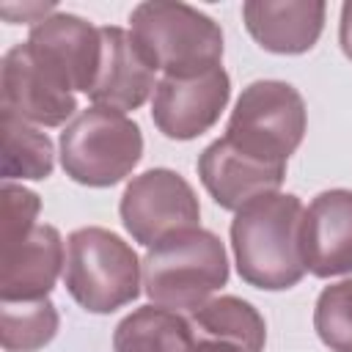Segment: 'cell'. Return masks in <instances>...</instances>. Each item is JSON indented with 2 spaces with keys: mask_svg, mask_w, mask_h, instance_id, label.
Here are the masks:
<instances>
[{
  "mask_svg": "<svg viewBox=\"0 0 352 352\" xmlns=\"http://www.w3.org/2000/svg\"><path fill=\"white\" fill-rule=\"evenodd\" d=\"M302 201L270 192L245 204L231 220V250L239 278L261 292H283L302 280Z\"/></svg>",
  "mask_w": 352,
  "mask_h": 352,
  "instance_id": "cell-1",
  "label": "cell"
},
{
  "mask_svg": "<svg viewBox=\"0 0 352 352\" xmlns=\"http://www.w3.org/2000/svg\"><path fill=\"white\" fill-rule=\"evenodd\" d=\"M228 283V256L220 236L209 228H184L143 256V292L154 305L195 311Z\"/></svg>",
  "mask_w": 352,
  "mask_h": 352,
  "instance_id": "cell-2",
  "label": "cell"
},
{
  "mask_svg": "<svg viewBox=\"0 0 352 352\" xmlns=\"http://www.w3.org/2000/svg\"><path fill=\"white\" fill-rule=\"evenodd\" d=\"M143 261L116 231L85 226L66 239L63 283L88 314H113L140 297Z\"/></svg>",
  "mask_w": 352,
  "mask_h": 352,
  "instance_id": "cell-3",
  "label": "cell"
},
{
  "mask_svg": "<svg viewBox=\"0 0 352 352\" xmlns=\"http://www.w3.org/2000/svg\"><path fill=\"white\" fill-rule=\"evenodd\" d=\"M132 36L165 77H195L223 66L220 25L187 3L148 0L129 14Z\"/></svg>",
  "mask_w": 352,
  "mask_h": 352,
  "instance_id": "cell-4",
  "label": "cell"
},
{
  "mask_svg": "<svg viewBox=\"0 0 352 352\" xmlns=\"http://www.w3.org/2000/svg\"><path fill=\"white\" fill-rule=\"evenodd\" d=\"M58 154L72 182L113 187L138 168L143 157V132L126 113L91 104L63 126Z\"/></svg>",
  "mask_w": 352,
  "mask_h": 352,
  "instance_id": "cell-5",
  "label": "cell"
},
{
  "mask_svg": "<svg viewBox=\"0 0 352 352\" xmlns=\"http://www.w3.org/2000/svg\"><path fill=\"white\" fill-rule=\"evenodd\" d=\"M305 102L294 85L283 80H256L242 88L223 138L258 162L286 168L305 138Z\"/></svg>",
  "mask_w": 352,
  "mask_h": 352,
  "instance_id": "cell-6",
  "label": "cell"
},
{
  "mask_svg": "<svg viewBox=\"0 0 352 352\" xmlns=\"http://www.w3.org/2000/svg\"><path fill=\"white\" fill-rule=\"evenodd\" d=\"M118 214L126 234L143 248L201 226V204L192 184L170 168H148L132 176L124 187Z\"/></svg>",
  "mask_w": 352,
  "mask_h": 352,
  "instance_id": "cell-7",
  "label": "cell"
},
{
  "mask_svg": "<svg viewBox=\"0 0 352 352\" xmlns=\"http://www.w3.org/2000/svg\"><path fill=\"white\" fill-rule=\"evenodd\" d=\"M231 99V77L214 66L195 77H162L151 99V121L170 140L209 132Z\"/></svg>",
  "mask_w": 352,
  "mask_h": 352,
  "instance_id": "cell-8",
  "label": "cell"
},
{
  "mask_svg": "<svg viewBox=\"0 0 352 352\" xmlns=\"http://www.w3.org/2000/svg\"><path fill=\"white\" fill-rule=\"evenodd\" d=\"M0 96L3 110L36 126H63L77 113V96L33 55L28 41L3 55Z\"/></svg>",
  "mask_w": 352,
  "mask_h": 352,
  "instance_id": "cell-9",
  "label": "cell"
},
{
  "mask_svg": "<svg viewBox=\"0 0 352 352\" xmlns=\"http://www.w3.org/2000/svg\"><path fill=\"white\" fill-rule=\"evenodd\" d=\"M28 47L72 94H91L102 63V30L96 25L55 11L30 28Z\"/></svg>",
  "mask_w": 352,
  "mask_h": 352,
  "instance_id": "cell-10",
  "label": "cell"
},
{
  "mask_svg": "<svg viewBox=\"0 0 352 352\" xmlns=\"http://www.w3.org/2000/svg\"><path fill=\"white\" fill-rule=\"evenodd\" d=\"M300 245L311 275L336 278L352 272V190L333 187L308 204Z\"/></svg>",
  "mask_w": 352,
  "mask_h": 352,
  "instance_id": "cell-11",
  "label": "cell"
},
{
  "mask_svg": "<svg viewBox=\"0 0 352 352\" xmlns=\"http://www.w3.org/2000/svg\"><path fill=\"white\" fill-rule=\"evenodd\" d=\"M102 30V63L88 99L110 110H138L157 88V69L135 41L132 30L104 25Z\"/></svg>",
  "mask_w": 352,
  "mask_h": 352,
  "instance_id": "cell-12",
  "label": "cell"
},
{
  "mask_svg": "<svg viewBox=\"0 0 352 352\" xmlns=\"http://www.w3.org/2000/svg\"><path fill=\"white\" fill-rule=\"evenodd\" d=\"M63 267H66V248H63L60 231L50 223H38L19 242L3 245L0 302L50 297Z\"/></svg>",
  "mask_w": 352,
  "mask_h": 352,
  "instance_id": "cell-13",
  "label": "cell"
},
{
  "mask_svg": "<svg viewBox=\"0 0 352 352\" xmlns=\"http://www.w3.org/2000/svg\"><path fill=\"white\" fill-rule=\"evenodd\" d=\"M198 176L220 209L239 212L245 204L280 192L286 179V168H275L258 162L242 151H236L226 138L212 140L198 157Z\"/></svg>",
  "mask_w": 352,
  "mask_h": 352,
  "instance_id": "cell-14",
  "label": "cell"
},
{
  "mask_svg": "<svg viewBox=\"0 0 352 352\" xmlns=\"http://www.w3.org/2000/svg\"><path fill=\"white\" fill-rule=\"evenodd\" d=\"M327 6L322 0H248L242 22L253 41L275 55H302L314 50L324 30Z\"/></svg>",
  "mask_w": 352,
  "mask_h": 352,
  "instance_id": "cell-15",
  "label": "cell"
},
{
  "mask_svg": "<svg viewBox=\"0 0 352 352\" xmlns=\"http://www.w3.org/2000/svg\"><path fill=\"white\" fill-rule=\"evenodd\" d=\"M192 344L190 319L154 302L126 314L113 333V352H190Z\"/></svg>",
  "mask_w": 352,
  "mask_h": 352,
  "instance_id": "cell-16",
  "label": "cell"
},
{
  "mask_svg": "<svg viewBox=\"0 0 352 352\" xmlns=\"http://www.w3.org/2000/svg\"><path fill=\"white\" fill-rule=\"evenodd\" d=\"M190 324L195 336H212V338H226L248 352H264L267 344V324L264 316L256 311L253 302L234 297V294H220L204 302L190 314Z\"/></svg>",
  "mask_w": 352,
  "mask_h": 352,
  "instance_id": "cell-17",
  "label": "cell"
},
{
  "mask_svg": "<svg viewBox=\"0 0 352 352\" xmlns=\"http://www.w3.org/2000/svg\"><path fill=\"white\" fill-rule=\"evenodd\" d=\"M0 135H3V182L30 179L41 182L55 168V146L41 126L28 124L25 118L0 110Z\"/></svg>",
  "mask_w": 352,
  "mask_h": 352,
  "instance_id": "cell-18",
  "label": "cell"
},
{
  "mask_svg": "<svg viewBox=\"0 0 352 352\" xmlns=\"http://www.w3.org/2000/svg\"><path fill=\"white\" fill-rule=\"evenodd\" d=\"M60 327L58 308L50 297L0 302V341L6 352H38Z\"/></svg>",
  "mask_w": 352,
  "mask_h": 352,
  "instance_id": "cell-19",
  "label": "cell"
},
{
  "mask_svg": "<svg viewBox=\"0 0 352 352\" xmlns=\"http://www.w3.org/2000/svg\"><path fill=\"white\" fill-rule=\"evenodd\" d=\"M314 330L330 352H352V278L319 292L314 305Z\"/></svg>",
  "mask_w": 352,
  "mask_h": 352,
  "instance_id": "cell-20",
  "label": "cell"
},
{
  "mask_svg": "<svg viewBox=\"0 0 352 352\" xmlns=\"http://www.w3.org/2000/svg\"><path fill=\"white\" fill-rule=\"evenodd\" d=\"M38 212H41V198L14 182H3V228L0 239L3 245H14L22 236H28L38 226Z\"/></svg>",
  "mask_w": 352,
  "mask_h": 352,
  "instance_id": "cell-21",
  "label": "cell"
},
{
  "mask_svg": "<svg viewBox=\"0 0 352 352\" xmlns=\"http://www.w3.org/2000/svg\"><path fill=\"white\" fill-rule=\"evenodd\" d=\"M190 352H248L245 346L226 341V338H212V336H195V344Z\"/></svg>",
  "mask_w": 352,
  "mask_h": 352,
  "instance_id": "cell-22",
  "label": "cell"
},
{
  "mask_svg": "<svg viewBox=\"0 0 352 352\" xmlns=\"http://www.w3.org/2000/svg\"><path fill=\"white\" fill-rule=\"evenodd\" d=\"M338 44L344 55L352 60V0L341 6V22H338Z\"/></svg>",
  "mask_w": 352,
  "mask_h": 352,
  "instance_id": "cell-23",
  "label": "cell"
}]
</instances>
